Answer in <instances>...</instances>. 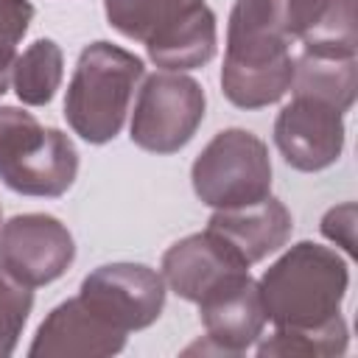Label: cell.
<instances>
[{
    "mask_svg": "<svg viewBox=\"0 0 358 358\" xmlns=\"http://www.w3.org/2000/svg\"><path fill=\"white\" fill-rule=\"evenodd\" d=\"M207 109L204 87L173 70H159L143 78L131 112L129 137L148 154H176L199 131Z\"/></svg>",
    "mask_w": 358,
    "mask_h": 358,
    "instance_id": "8992f818",
    "label": "cell"
},
{
    "mask_svg": "<svg viewBox=\"0 0 358 358\" xmlns=\"http://www.w3.org/2000/svg\"><path fill=\"white\" fill-rule=\"evenodd\" d=\"M14 59H17V53H6V50H0V98L6 95V90H8V84H11V67H14Z\"/></svg>",
    "mask_w": 358,
    "mask_h": 358,
    "instance_id": "603a6c76",
    "label": "cell"
},
{
    "mask_svg": "<svg viewBox=\"0 0 358 358\" xmlns=\"http://www.w3.org/2000/svg\"><path fill=\"white\" fill-rule=\"evenodd\" d=\"M64 56L53 39L31 42L11 67V87L25 106H48L62 87Z\"/></svg>",
    "mask_w": 358,
    "mask_h": 358,
    "instance_id": "e0dca14e",
    "label": "cell"
},
{
    "mask_svg": "<svg viewBox=\"0 0 358 358\" xmlns=\"http://www.w3.org/2000/svg\"><path fill=\"white\" fill-rule=\"evenodd\" d=\"M274 145L294 171H324L344 151V112L324 101L294 95L274 120Z\"/></svg>",
    "mask_w": 358,
    "mask_h": 358,
    "instance_id": "30bf717a",
    "label": "cell"
},
{
    "mask_svg": "<svg viewBox=\"0 0 358 358\" xmlns=\"http://www.w3.org/2000/svg\"><path fill=\"white\" fill-rule=\"evenodd\" d=\"M193 193L213 210H232L271 196V157L246 129L218 131L190 165Z\"/></svg>",
    "mask_w": 358,
    "mask_h": 358,
    "instance_id": "5b68a950",
    "label": "cell"
},
{
    "mask_svg": "<svg viewBox=\"0 0 358 358\" xmlns=\"http://www.w3.org/2000/svg\"><path fill=\"white\" fill-rule=\"evenodd\" d=\"M291 92L324 101L338 112H350L358 92V56L302 50L294 56Z\"/></svg>",
    "mask_w": 358,
    "mask_h": 358,
    "instance_id": "2e32d148",
    "label": "cell"
},
{
    "mask_svg": "<svg viewBox=\"0 0 358 358\" xmlns=\"http://www.w3.org/2000/svg\"><path fill=\"white\" fill-rule=\"evenodd\" d=\"M78 176L73 140L20 106H0V182L34 199L64 196Z\"/></svg>",
    "mask_w": 358,
    "mask_h": 358,
    "instance_id": "277c9868",
    "label": "cell"
},
{
    "mask_svg": "<svg viewBox=\"0 0 358 358\" xmlns=\"http://www.w3.org/2000/svg\"><path fill=\"white\" fill-rule=\"evenodd\" d=\"M34 308V291L14 280L0 266V358H8L17 350L22 327Z\"/></svg>",
    "mask_w": 358,
    "mask_h": 358,
    "instance_id": "ffe728a7",
    "label": "cell"
},
{
    "mask_svg": "<svg viewBox=\"0 0 358 358\" xmlns=\"http://www.w3.org/2000/svg\"><path fill=\"white\" fill-rule=\"evenodd\" d=\"M34 20L31 0H0V50L17 53V45L28 34Z\"/></svg>",
    "mask_w": 358,
    "mask_h": 358,
    "instance_id": "44dd1931",
    "label": "cell"
},
{
    "mask_svg": "<svg viewBox=\"0 0 358 358\" xmlns=\"http://www.w3.org/2000/svg\"><path fill=\"white\" fill-rule=\"evenodd\" d=\"M204 0H103L106 22L134 42H148Z\"/></svg>",
    "mask_w": 358,
    "mask_h": 358,
    "instance_id": "d6986e66",
    "label": "cell"
},
{
    "mask_svg": "<svg viewBox=\"0 0 358 358\" xmlns=\"http://www.w3.org/2000/svg\"><path fill=\"white\" fill-rule=\"evenodd\" d=\"M0 227H3V207H0Z\"/></svg>",
    "mask_w": 358,
    "mask_h": 358,
    "instance_id": "cb8c5ba5",
    "label": "cell"
},
{
    "mask_svg": "<svg viewBox=\"0 0 358 358\" xmlns=\"http://www.w3.org/2000/svg\"><path fill=\"white\" fill-rule=\"evenodd\" d=\"M78 296L123 333L151 327L165 308V280L145 263H103L92 268Z\"/></svg>",
    "mask_w": 358,
    "mask_h": 358,
    "instance_id": "52a82bcc",
    "label": "cell"
},
{
    "mask_svg": "<svg viewBox=\"0 0 358 358\" xmlns=\"http://www.w3.org/2000/svg\"><path fill=\"white\" fill-rule=\"evenodd\" d=\"M145 64L131 50L106 39L90 42L76 62L64 95L67 126L90 145L115 140L126 123Z\"/></svg>",
    "mask_w": 358,
    "mask_h": 358,
    "instance_id": "3957f363",
    "label": "cell"
},
{
    "mask_svg": "<svg viewBox=\"0 0 358 358\" xmlns=\"http://www.w3.org/2000/svg\"><path fill=\"white\" fill-rule=\"evenodd\" d=\"M285 28L302 50L358 56L355 0H282Z\"/></svg>",
    "mask_w": 358,
    "mask_h": 358,
    "instance_id": "5bb4252c",
    "label": "cell"
},
{
    "mask_svg": "<svg viewBox=\"0 0 358 358\" xmlns=\"http://www.w3.org/2000/svg\"><path fill=\"white\" fill-rule=\"evenodd\" d=\"M235 271H249V266L210 229L176 241L162 255L165 285L187 302H199L210 288Z\"/></svg>",
    "mask_w": 358,
    "mask_h": 358,
    "instance_id": "7c38bea8",
    "label": "cell"
},
{
    "mask_svg": "<svg viewBox=\"0 0 358 358\" xmlns=\"http://www.w3.org/2000/svg\"><path fill=\"white\" fill-rule=\"evenodd\" d=\"M73 260V232L56 215L22 213L0 227V266L28 288L56 282Z\"/></svg>",
    "mask_w": 358,
    "mask_h": 358,
    "instance_id": "ba28073f",
    "label": "cell"
},
{
    "mask_svg": "<svg viewBox=\"0 0 358 358\" xmlns=\"http://www.w3.org/2000/svg\"><path fill=\"white\" fill-rule=\"evenodd\" d=\"M291 45L282 0H235L221 64L224 98L238 109L277 103L294 78Z\"/></svg>",
    "mask_w": 358,
    "mask_h": 358,
    "instance_id": "6da1fadb",
    "label": "cell"
},
{
    "mask_svg": "<svg viewBox=\"0 0 358 358\" xmlns=\"http://www.w3.org/2000/svg\"><path fill=\"white\" fill-rule=\"evenodd\" d=\"M257 288L274 327H319L341 313L350 266L336 249L299 241L263 271Z\"/></svg>",
    "mask_w": 358,
    "mask_h": 358,
    "instance_id": "7a4b0ae2",
    "label": "cell"
},
{
    "mask_svg": "<svg viewBox=\"0 0 358 358\" xmlns=\"http://www.w3.org/2000/svg\"><path fill=\"white\" fill-rule=\"evenodd\" d=\"M215 48H218V25L207 3H201L179 22H173L171 28H165L162 34L145 42L148 59L157 67L173 73L204 67L215 56Z\"/></svg>",
    "mask_w": 358,
    "mask_h": 358,
    "instance_id": "9a60e30c",
    "label": "cell"
},
{
    "mask_svg": "<svg viewBox=\"0 0 358 358\" xmlns=\"http://www.w3.org/2000/svg\"><path fill=\"white\" fill-rule=\"evenodd\" d=\"M350 347V330L344 316L338 313L327 324L319 327H274L271 336H260L257 355L260 358H338Z\"/></svg>",
    "mask_w": 358,
    "mask_h": 358,
    "instance_id": "ac0fdd59",
    "label": "cell"
},
{
    "mask_svg": "<svg viewBox=\"0 0 358 358\" xmlns=\"http://www.w3.org/2000/svg\"><path fill=\"white\" fill-rule=\"evenodd\" d=\"M196 305L204 327V344H199L201 352L213 350L218 355H243L260 341L268 322L257 280H252L249 271L224 277Z\"/></svg>",
    "mask_w": 358,
    "mask_h": 358,
    "instance_id": "9c48e42d",
    "label": "cell"
},
{
    "mask_svg": "<svg viewBox=\"0 0 358 358\" xmlns=\"http://www.w3.org/2000/svg\"><path fill=\"white\" fill-rule=\"evenodd\" d=\"M207 229L215 232L246 266H255L288 243L294 218L280 199L266 196L246 207L213 210Z\"/></svg>",
    "mask_w": 358,
    "mask_h": 358,
    "instance_id": "4fadbf2b",
    "label": "cell"
},
{
    "mask_svg": "<svg viewBox=\"0 0 358 358\" xmlns=\"http://www.w3.org/2000/svg\"><path fill=\"white\" fill-rule=\"evenodd\" d=\"M355 221H358V207L355 201H344L338 207H330L322 215V235L327 241H333L336 246H341L347 255H355Z\"/></svg>",
    "mask_w": 358,
    "mask_h": 358,
    "instance_id": "7402d4cb",
    "label": "cell"
},
{
    "mask_svg": "<svg viewBox=\"0 0 358 358\" xmlns=\"http://www.w3.org/2000/svg\"><path fill=\"white\" fill-rule=\"evenodd\" d=\"M123 330L95 313L81 296L59 302L36 327L31 358H109L126 347Z\"/></svg>",
    "mask_w": 358,
    "mask_h": 358,
    "instance_id": "8fae6325",
    "label": "cell"
}]
</instances>
